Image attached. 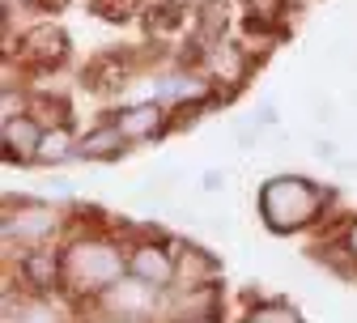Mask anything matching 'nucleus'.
<instances>
[{
    "instance_id": "1",
    "label": "nucleus",
    "mask_w": 357,
    "mask_h": 323,
    "mask_svg": "<svg viewBox=\"0 0 357 323\" xmlns=\"http://www.w3.org/2000/svg\"><path fill=\"white\" fill-rule=\"evenodd\" d=\"M60 251H64V294L73 302H98L111 285L128 276V243L102 234V230L73 234Z\"/></svg>"
},
{
    "instance_id": "2",
    "label": "nucleus",
    "mask_w": 357,
    "mask_h": 323,
    "mask_svg": "<svg viewBox=\"0 0 357 323\" xmlns=\"http://www.w3.org/2000/svg\"><path fill=\"white\" fill-rule=\"evenodd\" d=\"M255 209H259V221L273 234H302V230L319 225L328 217L332 192L306 174H273V179L259 183Z\"/></svg>"
},
{
    "instance_id": "3",
    "label": "nucleus",
    "mask_w": 357,
    "mask_h": 323,
    "mask_svg": "<svg viewBox=\"0 0 357 323\" xmlns=\"http://www.w3.org/2000/svg\"><path fill=\"white\" fill-rule=\"evenodd\" d=\"M178 243H166V239H132L128 243V276L153 285V290H174V272H178Z\"/></svg>"
},
{
    "instance_id": "4",
    "label": "nucleus",
    "mask_w": 357,
    "mask_h": 323,
    "mask_svg": "<svg viewBox=\"0 0 357 323\" xmlns=\"http://www.w3.org/2000/svg\"><path fill=\"white\" fill-rule=\"evenodd\" d=\"M5 243L17 239V247H43L60 234V213L43 200H17V204H5Z\"/></svg>"
},
{
    "instance_id": "5",
    "label": "nucleus",
    "mask_w": 357,
    "mask_h": 323,
    "mask_svg": "<svg viewBox=\"0 0 357 323\" xmlns=\"http://www.w3.org/2000/svg\"><path fill=\"white\" fill-rule=\"evenodd\" d=\"M196 68L208 77L213 94H217V103H221V98H230L234 89H243V81L251 77V52L238 47V43H230V38H221L217 47L200 52Z\"/></svg>"
},
{
    "instance_id": "6",
    "label": "nucleus",
    "mask_w": 357,
    "mask_h": 323,
    "mask_svg": "<svg viewBox=\"0 0 357 323\" xmlns=\"http://www.w3.org/2000/svg\"><path fill=\"white\" fill-rule=\"evenodd\" d=\"M17 276L30 294H56L64 290V251L43 243V247H22L17 255Z\"/></svg>"
},
{
    "instance_id": "7",
    "label": "nucleus",
    "mask_w": 357,
    "mask_h": 323,
    "mask_svg": "<svg viewBox=\"0 0 357 323\" xmlns=\"http://www.w3.org/2000/svg\"><path fill=\"white\" fill-rule=\"evenodd\" d=\"M17 56H22V64L43 68V73H47V68H60V64L68 60V34H64L56 22H38V26L22 30Z\"/></svg>"
},
{
    "instance_id": "8",
    "label": "nucleus",
    "mask_w": 357,
    "mask_h": 323,
    "mask_svg": "<svg viewBox=\"0 0 357 323\" xmlns=\"http://www.w3.org/2000/svg\"><path fill=\"white\" fill-rule=\"evenodd\" d=\"M226 294L221 285H200V290H166L162 302V323H188V319H221Z\"/></svg>"
},
{
    "instance_id": "9",
    "label": "nucleus",
    "mask_w": 357,
    "mask_h": 323,
    "mask_svg": "<svg viewBox=\"0 0 357 323\" xmlns=\"http://www.w3.org/2000/svg\"><path fill=\"white\" fill-rule=\"evenodd\" d=\"M115 123H119V132L128 136V145H145V141H158V136L170 132V107H166L162 98L132 103V107L115 111Z\"/></svg>"
},
{
    "instance_id": "10",
    "label": "nucleus",
    "mask_w": 357,
    "mask_h": 323,
    "mask_svg": "<svg viewBox=\"0 0 357 323\" xmlns=\"http://www.w3.org/2000/svg\"><path fill=\"white\" fill-rule=\"evenodd\" d=\"M178 272H174V290H200V285H217L221 281V260L204 247L178 243Z\"/></svg>"
},
{
    "instance_id": "11",
    "label": "nucleus",
    "mask_w": 357,
    "mask_h": 323,
    "mask_svg": "<svg viewBox=\"0 0 357 323\" xmlns=\"http://www.w3.org/2000/svg\"><path fill=\"white\" fill-rule=\"evenodd\" d=\"M0 141H5V162H38V145H43V123L26 111L17 119H5V128H0Z\"/></svg>"
},
{
    "instance_id": "12",
    "label": "nucleus",
    "mask_w": 357,
    "mask_h": 323,
    "mask_svg": "<svg viewBox=\"0 0 357 323\" xmlns=\"http://www.w3.org/2000/svg\"><path fill=\"white\" fill-rule=\"evenodd\" d=\"M119 153H128V136L119 132L115 119H102V123H94L89 132L77 136V158L81 162H111Z\"/></svg>"
},
{
    "instance_id": "13",
    "label": "nucleus",
    "mask_w": 357,
    "mask_h": 323,
    "mask_svg": "<svg viewBox=\"0 0 357 323\" xmlns=\"http://www.w3.org/2000/svg\"><path fill=\"white\" fill-rule=\"evenodd\" d=\"M68 158H77V136L68 123L43 128V145H38V162L43 166H64Z\"/></svg>"
},
{
    "instance_id": "14",
    "label": "nucleus",
    "mask_w": 357,
    "mask_h": 323,
    "mask_svg": "<svg viewBox=\"0 0 357 323\" xmlns=\"http://www.w3.org/2000/svg\"><path fill=\"white\" fill-rule=\"evenodd\" d=\"M238 323H306L302 315H298V306L294 302H285V298H251V306L243 310V319Z\"/></svg>"
},
{
    "instance_id": "15",
    "label": "nucleus",
    "mask_w": 357,
    "mask_h": 323,
    "mask_svg": "<svg viewBox=\"0 0 357 323\" xmlns=\"http://www.w3.org/2000/svg\"><path fill=\"white\" fill-rule=\"evenodd\" d=\"M243 5H247V17H255V22H264V26H281L289 0H243Z\"/></svg>"
},
{
    "instance_id": "16",
    "label": "nucleus",
    "mask_w": 357,
    "mask_h": 323,
    "mask_svg": "<svg viewBox=\"0 0 357 323\" xmlns=\"http://www.w3.org/2000/svg\"><path fill=\"white\" fill-rule=\"evenodd\" d=\"M340 247H344V251H349V260L357 264V213H353V217L344 221V230H340Z\"/></svg>"
},
{
    "instance_id": "17",
    "label": "nucleus",
    "mask_w": 357,
    "mask_h": 323,
    "mask_svg": "<svg viewBox=\"0 0 357 323\" xmlns=\"http://www.w3.org/2000/svg\"><path fill=\"white\" fill-rule=\"evenodd\" d=\"M310 153H315L319 162H340V145L336 141H315V149H310Z\"/></svg>"
},
{
    "instance_id": "18",
    "label": "nucleus",
    "mask_w": 357,
    "mask_h": 323,
    "mask_svg": "<svg viewBox=\"0 0 357 323\" xmlns=\"http://www.w3.org/2000/svg\"><path fill=\"white\" fill-rule=\"evenodd\" d=\"M200 188H204V192H221V188H226V170H204Z\"/></svg>"
},
{
    "instance_id": "19",
    "label": "nucleus",
    "mask_w": 357,
    "mask_h": 323,
    "mask_svg": "<svg viewBox=\"0 0 357 323\" xmlns=\"http://www.w3.org/2000/svg\"><path fill=\"white\" fill-rule=\"evenodd\" d=\"M22 5H30V9H38V13H52V9L64 5V0H22Z\"/></svg>"
},
{
    "instance_id": "20",
    "label": "nucleus",
    "mask_w": 357,
    "mask_h": 323,
    "mask_svg": "<svg viewBox=\"0 0 357 323\" xmlns=\"http://www.w3.org/2000/svg\"><path fill=\"white\" fill-rule=\"evenodd\" d=\"M188 323H221V319H188Z\"/></svg>"
}]
</instances>
